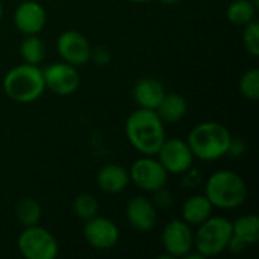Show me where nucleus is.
<instances>
[{
  "mask_svg": "<svg viewBox=\"0 0 259 259\" xmlns=\"http://www.w3.org/2000/svg\"><path fill=\"white\" fill-rule=\"evenodd\" d=\"M232 237V222L225 217L211 215L197 226L194 234V246L203 258H212L228 249Z\"/></svg>",
  "mask_w": 259,
  "mask_h": 259,
  "instance_id": "obj_5",
  "label": "nucleus"
},
{
  "mask_svg": "<svg viewBox=\"0 0 259 259\" xmlns=\"http://www.w3.org/2000/svg\"><path fill=\"white\" fill-rule=\"evenodd\" d=\"M179 176H181L182 187H185V188H197L202 182V175L194 167H190L187 171H184Z\"/></svg>",
  "mask_w": 259,
  "mask_h": 259,
  "instance_id": "obj_28",
  "label": "nucleus"
},
{
  "mask_svg": "<svg viewBox=\"0 0 259 259\" xmlns=\"http://www.w3.org/2000/svg\"><path fill=\"white\" fill-rule=\"evenodd\" d=\"M214 206L205 194H196L188 197L182 205V220L190 226H199L212 215Z\"/></svg>",
  "mask_w": 259,
  "mask_h": 259,
  "instance_id": "obj_17",
  "label": "nucleus"
},
{
  "mask_svg": "<svg viewBox=\"0 0 259 259\" xmlns=\"http://www.w3.org/2000/svg\"><path fill=\"white\" fill-rule=\"evenodd\" d=\"M231 138L232 135L225 124L219 121H203L191 129L187 143L194 158L200 161H215L226 156Z\"/></svg>",
  "mask_w": 259,
  "mask_h": 259,
  "instance_id": "obj_2",
  "label": "nucleus"
},
{
  "mask_svg": "<svg viewBox=\"0 0 259 259\" xmlns=\"http://www.w3.org/2000/svg\"><path fill=\"white\" fill-rule=\"evenodd\" d=\"M240 93L244 99L250 102H256L259 99V70H247L240 79Z\"/></svg>",
  "mask_w": 259,
  "mask_h": 259,
  "instance_id": "obj_24",
  "label": "nucleus"
},
{
  "mask_svg": "<svg viewBox=\"0 0 259 259\" xmlns=\"http://www.w3.org/2000/svg\"><path fill=\"white\" fill-rule=\"evenodd\" d=\"M258 0H234L226 9V17L234 26H244L255 20Z\"/></svg>",
  "mask_w": 259,
  "mask_h": 259,
  "instance_id": "obj_20",
  "label": "nucleus"
},
{
  "mask_svg": "<svg viewBox=\"0 0 259 259\" xmlns=\"http://www.w3.org/2000/svg\"><path fill=\"white\" fill-rule=\"evenodd\" d=\"M15 217L24 228L39 225L42 217L41 205L33 197H23L15 205Z\"/></svg>",
  "mask_w": 259,
  "mask_h": 259,
  "instance_id": "obj_22",
  "label": "nucleus"
},
{
  "mask_svg": "<svg viewBox=\"0 0 259 259\" xmlns=\"http://www.w3.org/2000/svg\"><path fill=\"white\" fill-rule=\"evenodd\" d=\"M83 238L96 250H111L120 240V229L111 219L96 215L85 222Z\"/></svg>",
  "mask_w": 259,
  "mask_h": 259,
  "instance_id": "obj_11",
  "label": "nucleus"
},
{
  "mask_svg": "<svg viewBox=\"0 0 259 259\" xmlns=\"http://www.w3.org/2000/svg\"><path fill=\"white\" fill-rule=\"evenodd\" d=\"M205 196L214 208L235 209L247 199L244 179L232 170H219L205 182Z\"/></svg>",
  "mask_w": 259,
  "mask_h": 259,
  "instance_id": "obj_3",
  "label": "nucleus"
},
{
  "mask_svg": "<svg viewBox=\"0 0 259 259\" xmlns=\"http://www.w3.org/2000/svg\"><path fill=\"white\" fill-rule=\"evenodd\" d=\"M126 219L135 231L149 232L156 226L158 209L150 199L135 196L126 205Z\"/></svg>",
  "mask_w": 259,
  "mask_h": 259,
  "instance_id": "obj_14",
  "label": "nucleus"
},
{
  "mask_svg": "<svg viewBox=\"0 0 259 259\" xmlns=\"http://www.w3.org/2000/svg\"><path fill=\"white\" fill-rule=\"evenodd\" d=\"M100 203L99 200L90 193H80L73 200V212L83 222L96 217L99 214Z\"/></svg>",
  "mask_w": 259,
  "mask_h": 259,
  "instance_id": "obj_23",
  "label": "nucleus"
},
{
  "mask_svg": "<svg viewBox=\"0 0 259 259\" xmlns=\"http://www.w3.org/2000/svg\"><path fill=\"white\" fill-rule=\"evenodd\" d=\"M156 156L168 175H182L194 162V155L188 143L181 138H165Z\"/></svg>",
  "mask_w": 259,
  "mask_h": 259,
  "instance_id": "obj_9",
  "label": "nucleus"
},
{
  "mask_svg": "<svg viewBox=\"0 0 259 259\" xmlns=\"http://www.w3.org/2000/svg\"><path fill=\"white\" fill-rule=\"evenodd\" d=\"M129 178L131 182H134L140 190L153 193L155 190L167 185L168 173L158 159H155L153 156L143 155L131 165Z\"/></svg>",
  "mask_w": 259,
  "mask_h": 259,
  "instance_id": "obj_7",
  "label": "nucleus"
},
{
  "mask_svg": "<svg viewBox=\"0 0 259 259\" xmlns=\"http://www.w3.org/2000/svg\"><path fill=\"white\" fill-rule=\"evenodd\" d=\"M46 44L38 35H24V39L20 44V55L24 64L39 65L46 58Z\"/></svg>",
  "mask_w": 259,
  "mask_h": 259,
  "instance_id": "obj_21",
  "label": "nucleus"
},
{
  "mask_svg": "<svg viewBox=\"0 0 259 259\" xmlns=\"http://www.w3.org/2000/svg\"><path fill=\"white\" fill-rule=\"evenodd\" d=\"M232 235L241 240L246 246L255 244L259 240V217L255 214H246L238 217L232 223Z\"/></svg>",
  "mask_w": 259,
  "mask_h": 259,
  "instance_id": "obj_19",
  "label": "nucleus"
},
{
  "mask_svg": "<svg viewBox=\"0 0 259 259\" xmlns=\"http://www.w3.org/2000/svg\"><path fill=\"white\" fill-rule=\"evenodd\" d=\"M165 87L161 80H158L156 77H141L140 80H137V83L134 85L132 90V96L135 103L140 108L144 109H156V106L159 105V102L162 100V97L165 96Z\"/></svg>",
  "mask_w": 259,
  "mask_h": 259,
  "instance_id": "obj_15",
  "label": "nucleus"
},
{
  "mask_svg": "<svg viewBox=\"0 0 259 259\" xmlns=\"http://www.w3.org/2000/svg\"><path fill=\"white\" fill-rule=\"evenodd\" d=\"M47 21L46 9L35 0L21 2L14 12V24L23 35H38Z\"/></svg>",
  "mask_w": 259,
  "mask_h": 259,
  "instance_id": "obj_13",
  "label": "nucleus"
},
{
  "mask_svg": "<svg viewBox=\"0 0 259 259\" xmlns=\"http://www.w3.org/2000/svg\"><path fill=\"white\" fill-rule=\"evenodd\" d=\"M90 61H93L99 67H106L112 61V52H111V49L108 46L99 44L94 49H91V58H90Z\"/></svg>",
  "mask_w": 259,
  "mask_h": 259,
  "instance_id": "obj_27",
  "label": "nucleus"
},
{
  "mask_svg": "<svg viewBox=\"0 0 259 259\" xmlns=\"http://www.w3.org/2000/svg\"><path fill=\"white\" fill-rule=\"evenodd\" d=\"M96 182L103 193L118 194L124 191L131 182L129 170H126L120 164H106L97 171Z\"/></svg>",
  "mask_w": 259,
  "mask_h": 259,
  "instance_id": "obj_16",
  "label": "nucleus"
},
{
  "mask_svg": "<svg viewBox=\"0 0 259 259\" xmlns=\"http://www.w3.org/2000/svg\"><path fill=\"white\" fill-rule=\"evenodd\" d=\"M187 100L184 96L178 93H165V96L155 109L162 123H178L187 115Z\"/></svg>",
  "mask_w": 259,
  "mask_h": 259,
  "instance_id": "obj_18",
  "label": "nucleus"
},
{
  "mask_svg": "<svg viewBox=\"0 0 259 259\" xmlns=\"http://www.w3.org/2000/svg\"><path fill=\"white\" fill-rule=\"evenodd\" d=\"M162 5H167V6H171V5H178V3H181L182 0H159Z\"/></svg>",
  "mask_w": 259,
  "mask_h": 259,
  "instance_id": "obj_30",
  "label": "nucleus"
},
{
  "mask_svg": "<svg viewBox=\"0 0 259 259\" xmlns=\"http://www.w3.org/2000/svg\"><path fill=\"white\" fill-rule=\"evenodd\" d=\"M162 247L168 258H184L194 246V234L191 226L184 220L168 222L161 235Z\"/></svg>",
  "mask_w": 259,
  "mask_h": 259,
  "instance_id": "obj_10",
  "label": "nucleus"
},
{
  "mask_svg": "<svg viewBox=\"0 0 259 259\" xmlns=\"http://www.w3.org/2000/svg\"><path fill=\"white\" fill-rule=\"evenodd\" d=\"M243 46L246 49L247 53H250L252 56H259V23L252 20L250 23L243 26Z\"/></svg>",
  "mask_w": 259,
  "mask_h": 259,
  "instance_id": "obj_25",
  "label": "nucleus"
},
{
  "mask_svg": "<svg viewBox=\"0 0 259 259\" xmlns=\"http://www.w3.org/2000/svg\"><path fill=\"white\" fill-rule=\"evenodd\" d=\"M124 132L131 146L146 156H156L165 141L164 123L153 109L138 108L134 111L126 120Z\"/></svg>",
  "mask_w": 259,
  "mask_h": 259,
  "instance_id": "obj_1",
  "label": "nucleus"
},
{
  "mask_svg": "<svg viewBox=\"0 0 259 259\" xmlns=\"http://www.w3.org/2000/svg\"><path fill=\"white\" fill-rule=\"evenodd\" d=\"M3 12H5V9H3V3L0 2V20H2V17H3Z\"/></svg>",
  "mask_w": 259,
  "mask_h": 259,
  "instance_id": "obj_32",
  "label": "nucleus"
},
{
  "mask_svg": "<svg viewBox=\"0 0 259 259\" xmlns=\"http://www.w3.org/2000/svg\"><path fill=\"white\" fill-rule=\"evenodd\" d=\"M17 246L26 259H55L59 255L58 240L39 225L24 228L17 238Z\"/></svg>",
  "mask_w": 259,
  "mask_h": 259,
  "instance_id": "obj_6",
  "label": "nucleus"
},
{
  "mask_svg": "<svg viewBox=\"0 0 259 259\" xmlns=\"http://www.w3.org/2000/svg\"><path fill=\"white\" fill-rule=\"evenodd\" d=\"M91 49L88 38L77 30H65L56 39V50L61 59L74 67L90 62Z\"/></svg>",
  "mask_w": 259,
  "mask_h": 259,
  "instance_id": "obj_12",
  "label": "nucleus"
},
{
  "mask_svg": "<svg viewBox=\"0 0 259 259\" xmlns=\"http://www.w3.org/2000/svg\"><path fill=\"white\" fill-rule=\"evenodd\" d=\"M152 194H153L152 202L156 206V209H168V208H171L175 197H173V193L168 188L161 187V188L155 190Z\"/></svg>",
  "mask_w": 259,
  "mask_h": 259,
  "instance_id": "obj_26",
  "label": "nucleus"
},
{
  "mask_svg": "<svg viewBox=\"0 0 259 259\" xmlns=\"http://www.w3.org/2000/svg\"><path fill=\"white\" fill-rule=\"evenodd\" d=\"M127 2H132V3H147L150 0H127Z\"/></svg>",
  "mask_w": 259,
  "mask_h": 259,
  "instance_id": "obj_31",
  "label": "nucleus"
},
{
  "mask_svg": "<svg viewBox=\"0 0 259 259\" xmlns=\"http://www.w3.org/2000/svg\"><path fill=\"white\" fill-rule=\"evenodd\" d=\"M246 143L241 140V138H231V143H229V147H228V153L229 156L232 158H240L246 153Z\"/></svg>",
  "mask_w": 259,
  "mask_h": 259,
  "instance_id": "obj_29",
  "label": "nucleus"
},
{
  "mask_svg": "<svg viewBox=\"0 0 259 259\" xmlns=\"http://www.w3.org/2000/svg\"><path fill=\"white\" fill-rule=\"evenodd\" d=\"M3 91L17 103H32L38 100L46 91L42 70L38 65L29 64L11 68L3 77Z\"/></svg>",
  "mask_w": 259,
  "mask_h": 259,
  "instance_id": "obj_4",
  "label": "nucleus"
},
{
  "mask_svg": "<svg viewBox=\"0 0 259 259\" xmlns=\"http://www.w3.org/2000/svg\"><path fill=\"white\" fill-rule=\"evenodd\" d=\"M46 90L56 96H71L79 90L80 76L77 67L67 62L50 64L42 70Z\"/></svg>",
  "mask_w": 259,
  "mask_h": 259,
  "instance_id": "obj_8",
  "label": "nucleus"
}]
</instances>
